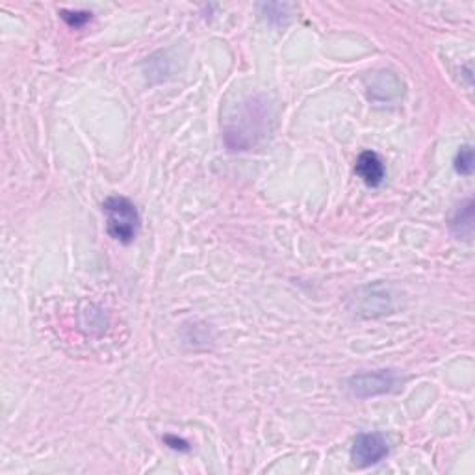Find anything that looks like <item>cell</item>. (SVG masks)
<instances>
[{"mask_svg": "<svg viewBox=\"0 0 475 475\" xmlns=\"http://www.w3.org/2000/svg\"><path fill=\"white\" fill-rule=\"evenodd\" d=\"M103 210L106 214V231L113 240L125 245L136 240L142 219H140L136 204L130 199L112 195L103 202Z\"/></svg>", "mask_w": 475, "mask_h": 475, "instance_id": "6da1fadb", "label": "cell"}, {"mask_svg": "<svg viewBox=\"0 0 475 475\" xmlns=\"http://www.w3.org/2000/svg\"><path fill=\"white\" fill-rule=\"evenodd\" d=\"M388 455V444L379 433H362L355 438L351 461L357 468L375 466Z\"/></svg>", "mask_w": 475, "mask_h": 475, "instance_id": "7a4b0ae2", "label": "cell"}, {"mask_svg": "<svg viewBox=\"0 0 475 475\" xmlns=\"http://www.w3.org/2000/svg\"><path fill=\"white\" fill-rule=\"evenodd\" d=\"M397 377L394 372H373L362 373V375H355L349 379V390L353 392L357 397H372L377 394H385V392L394 390Z\"/></svg>", "mask_w": 475, "mask_h": 475, "instance_id": "3957f363", "label": "cell"}, {"mask_svg": "<svg viewBox=\"0 0 475 475\" xmlns=\"http://www.w3.org/2000/svg\"><path fill=\"white\" fill-rule=\"evenodd\" d=\"M355 173L364 180L366 186L370 188H377L381 186L385 180V164H382L381 156L373 151H364L362 155L357 158L355 164Z\"/></svg>", "mask_w": 475, "mask_h": 475, "instance_id": "277c9868", "label": "cell"}, {"mask_svg": "<svg viewBox=\"0 0 475 475\" xmlns=\"http://www.w3.org/2000/svg\"><path fill=\"white\" fill-rule=\"evenodd\" d=\"M455 169L456 173L470 177L471 171H474V149H471V145L461 147V151L456 152Z\"/></svg>", "mask_w": 475, "mask_h": 475, "instance_id": "5b68a950", "label": "cell"}, {"mask_svg": "<svg viewBox=\"0 0 475 475\" xmlns=\"http://www.w3.org/2000/svg\"><path fill=\"white\" fill-rule=\"evenodd\" d=\"M471 223H474V204H471V201L466 202L464 208H459L456 210V216L453 217L451 221V229L453 232L459 229V226H466V232H468V236H471Z\"/></svg>", "mask_w": 475, "mask_h": 475, "instance_id": "8992f818", "label": "cell"}, {"mask_svg": "<svg viewBox=\"0 0 475 475\" xmlns=\"http://www.w3.org/2000/svg\"><path fill=\"white\" fill-rule=\"evenodd\" d=\"M60 17L63 21H66L71 28H80V26H84L85 23H90L91 21V14L90 11H80V10H61L60 11Z\"/></svg>", "mask_w": 475, "mask_h": 475, "instance_id": "52a82bcc", "label": "cell"}, {"mask_svg": "<svg viewBox=\"0 0 475 475\" xmlns=\"http://www.w3.org/2000/svg\"><path fill=\"white\" fill-rule=\"evenodd\" d=\"M260 10L266 11V17H268L269 21L277 19V23H283L284 17H288L286 11L290 10V6L288 4H262L260 6Z\"/></svg>", "mask_w": 475, "mask_h": 475, "instance_id": "ba28073f", "label": "cell"}]
</instances>
